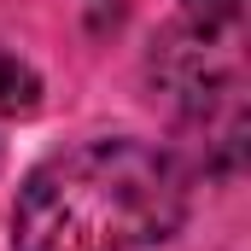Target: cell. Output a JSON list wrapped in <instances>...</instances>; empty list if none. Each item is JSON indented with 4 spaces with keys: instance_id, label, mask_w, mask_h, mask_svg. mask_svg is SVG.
<instances>
[{
    "instance_id": "7a4b0ae2",
    "label": "cell",
    "mask_w": 251,
    "mask_h": 251,
    "mask_svg": "<svg viewBox=\"0 0 251 251\" xmlns=\"http://www.w3.org/2000/svg\"><path fill=\"white\" fill-rule=\"evenodd\" d=\"M35 76H29V64H18L12 53H0V111H29L35 105Z\"/></svg>"
},
{
    "instance_id": "6da1fadb",
    "label": "cell",
    "mask_w": 251,
    "mask_h": 251,
    "mask_svg": "<svg viewBox=\"0 0 251 251\" xmlns=\"http://www.w3.org/2000/svg\"><path fill=\"white\" fill-rule=\"evenodd\" d=\"M181 176L140 140H94L41 164L12 210V251H134L176 234Z\"/></svg>"
},
{
    "instance_id": "3957f363",
    "label": "cell",
    "mask_w": 251,
    "mask_h": 251,
    "mask_svg": "<svg viewBox=\"0 0 251 251\" xmlns=\"http://www.w3.org/2000/svg\"><path fill=\"white\" fill-rule=\"evenodd\" d=\"M181 12L199 24V35H210V29H222L228 18H240V0H181Z\"/></svg>"
}]
</instances>
